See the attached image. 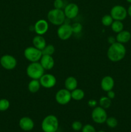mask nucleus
Listing matches in <instances>:
<instances>
[{
  "mask_svg": "<svg viewBox=\"0 0 131 132\" xmlns=\"http://www.w3.org/2000/svg\"><path fill=\"white\" fill-rule=\"evenodd\" d=\"M107 57L112 62H119L125 57L126 55V48L123 44L115 42L111 44L107 52Z\"/></svg>",
  "mask_w": 131,
  "mask_h": 132,
  "instance_id": "obj_1",
  "label": "nucleus"
},
{
  "mask_svg": "<svg viewBox=\"0 0 131 132\" xmlns=\"http://www.w3.org/2000/svg\"><path fill=\"white\" fill-rule=\"evenodd\" d=\"M47 18L50 23L55 26L62 24L65 23L66 18L62 9H57L55 8L48 12Z\"/></svg>",
  "mask_w": 131,
  "mask_h": 132,
  "instance_id": "obj_2",
  "label": "nucleus"
},
{
  "mask_svg": "<svg viewBox=\"0 0 131 132\" xmlns=\"http://www.w3.org/2000/svg\"><path fill=\"white\" fill-rule=\"evenodd\" d=\"M41 128L44 132H55L59 128V120L56 116L49 115L45 117L41 123Z\"/></svg>",
  "mask_w": 131,
  "mask_h": 132,
  "instance_id": "obj_3",
  "label": "nucleus"
},
{
  "mask_svg": "<svg viewBox=\"0 0 131 132\" xmlns=\"http://www.w3.org/2000/svg\"><path fill=\"white\" fill-rule=\"evenodd\" d=\"M44 70L40 62L31 63L26 68V74L32 79H40L44 74Z\"/></svg>",
  "mask_w": 131,
  "mask_h": 132,
  "instance_id": "obj_4",
  "label": "nucleus"
},
{
  "mask_svg": "<svg viewBox=\"0 0 131 132\" xmlns=\"http://www.w3.org/2000/svg\"><path fill=\"white\" fill-rule=\"evenodd\" d=\"M24 55L27 60L31 63H33L39 61L42 54L41 50L36 48L34 46H29L24 50Z\"/></svg>",
  "mask_w": 131,
  "mask_h": 132,
  "instance_id": "obj_5",
  "label": "nucleus"
},
{
  "mask_svg": "<svg viewBox=\"0 0 131 132\" xmlns=\"http://www.w3.org/2000/svg\"><path fill=\"white\" fill-rule=\"evenodd\" d=\"M92 121L97 124H104L107 119V113L105 109L101 106H96L93 108L91 113Z\"/></svg>",
  "mask_w": 131,
  "mask_h": 132,
  "instance_id": "obj_6",
  "label": "nucleus"
},
{
  "mask_svg": "<svg viewBox=\"0 0 131 132\" xmlns=\"http://www.w3.org/2000/svg\"><path fill=\"white\" fill-rule=\"evenodd\" d=\"M110 15L114 20L123 21L127 15V10L121 5H115L110 10Z\"/></svg>",
  "mask_w": 131,
  "mask_h": 132,
  "instance_id": "obj_7",
  "label": "nucleus"
},
{
  "mask_svg": "<svg viewBox=\"0 0 131 132\" xmlns=\"http://www.w3.org/2000/svg\"><path fill=\"white\" fill-rule=\"evenodd\" d=\"M59 27L57 30V36L62 41L69 39L73 34L71 25L64 23Z\"/></svg>",
  "mask_w": 131,
  "mask_h": 132,
  "instance_id": "obj_8",
  "label": "nucleus"
},
{
  "mask_svg": "<svg viewBox=\"0 0 131 132\" xmlns=\"http://www.w3.org/2000/svg\"><path fill=\"white\" fill-rule=\"evenodd\" d=\"M72 99L71 92L67 89H60L55 94V100L60 105L68 104Z\"/></svg>",
  "mask_w": 131,
  "mask_h": 132,
  "instance_id": "obj_9",
  "label": "nucleus"
},
{
  "mask_svg": "<svg viewBox=\"0 0 131 132\" xmlns=\"http://www.w3.org/2000/svg\"><path fill=\"white\" fill-rule=\"evenodd\" d=\"M0 63L6 70H12L17 66V60L14 56L8 54L3 55L0 59Z\"/></svg>",
  "mask_w": 131,
  "mask_h": 132,
  "instance_id": "obj_10",
  "label": "nucleus"
},
{
  "mask_svg": "<svg viewBox=\"0 0 131 132\" xmlns=\"http://www.w3.org/2000/svg\"><path fill=\"white\" fill-rule=\"evenodd\" d=\"M41 86L45 88H51L57 83V79L55 76L50 73H44L39 79Z\"/></svg>",
  "mask_w": 131,
  "mask_h": 132,
  "instance_id": "obj_11",
  "label": "nucleus"
},
{
  "mask_svg": "<svg viewBox=\"0 0 131 132\" xmlns=\"http://www.w3.org/2000/svg\"><path fill=\"white\" fill-rule=\"evenodd\" d=\"M64 12L66 18L69 19H74L78 15L79 12V8L76 3H71L68 4L64 9Z\"/></svg>",
  "mask_w": 131,
  "mask_h": 132,
  "instance_id": "obj_12",
  "label": "nucleus"
},
{
  "mask_svg": "<svg viewBox=\"0 0 131 132\" xmlns=\"http://www.w3.org/2000/svg\"><path fill=\"white\" fill-rule=\"evenodd\" d=\"M48 28V23L44 19H39L35 23L34 31L37 35L42 36L47 32Z\"/></svg>",
  "mask_w": 131,
  "mask_h": 132,
  "instance_id": "obj_13",
  "label": "nucleus"
},
{
  "mask_svg": "<svg viewBox=\"0 0 131 132\" xmlns=\"http://www.w3.org/2000/svg\"><path fill=\"white\" fill-rule=\"evenodd\" d=\"M19 125L20 128L23 131H29L33 130L35 124L33 120L30 117H23L19 120Z\"/></svg>",
  "mask_w": 131,
  "mask_h": 132,
  "instance_id": "obj_14",
  "label": "nucleus"
},
{
  "mask_svg": "<svg viewBox=\"0 0 131 132\" xmlns=\"http://www.w3.org/2000/svg\"><path fill=\"white\" fill-rule=\"evenodd\" d=\"M40 63L46 70L52 69L55 65V61L52 55H42L40 59Z\"/></svg>",
  "mask_w": 131,
  "mask_h": 132,
  "instance_id": "obj_15",
  "label": "nucleus"
},
{
  "mask_svg": "<svg viewBox=\"0 0 131 132\" xmlns=\"http://www.w3.org/2000/svg\"><path fill=\"white\" fill-rule=\"evenodd\" d=\"M100 86H101V89L106 92L112 90L114 86V79L110 76H105L101 79Z\"/></svg>",
  "mask_w": 131,
  "mask_h": 132,
  "instance_id": "obj_16",
  "label": "nucleus"
},
{
  "mask_svg": "<svg viewBox=\"0 0 131 132\" xmlns=\"http://www.w3.org/2000/svg\"><path fill=\"white\" fill-rule=\"evenodd\" d=\"M131 39V34L130 32L127 30H123L117 34L116 40V42L120 43L121 44L127 43Z\"/></svg>",
  "mask_w": 131,
  "mask_h": 132,
  "instance_id": "obj_17",
  "label": "nucleus"
},
{
  "mask_svg": "<svg viewBox=\"0 0 131 132\" xmlns=\"http://www.w3.org/2000/svg\"><path fill=\"white\" fill-rule=\"evenodd\" d=\"M32 43L34 47L41 50H42L46 46V40L44 37L41 35H37L35 36L32 40Z\"/></svg>",
  "mask_w": 131,
  "mask_h": 132,
  "instance_id": "obj_18",
  "label": "nucleus"
},
{
  "mask_svg": "<svg viewBox=\"0 0 131 132\" xmlns=\"http://www.w3.org/2000/svg\"><path fill=\"white\" fill-rule=\"evenodd\" d=\"M64 86H65L66 89L68 90L69 91L71 92L77 88V86H78V81H77V79L74 77L69 76V77H67L66 79L65 80Z\"/></svg>",
  "mask_w": 131,
  "mask_h": 132,
  "instance_id": "obj_19",
  "label": "nucleus"
},
{
  "mask_svg": "<svg viewBox=\"0 0 131 132\" xmlns=\"http://www.w3.org/2000/svg\"><path fill=\"white\" fill-rule=\"evenodd\" d=\"M41 87V83L39 79H32L28 85V89L30 92L35 94L39 92Z\"/></svg>",
  "mask_w": 131,
  "mask_h": 132,
  "instance_id": "obj_20",
  "label": "nucleus"
},
{
  "mask_svg": "<svg viewBox=\"0 0 131 132\" xmlns=\"http://www.w3.org/2000/svg\"><path fill=\"white\" fill-rule=\"evenodd\" d=\"M71 98L75 101H80L84 98L85 93L83 90L80 88H76L71 92Z\"/></svg>",
  "mask_w": 131,
  "mask_h": 132,
  "instance_id": "obj_21",
  "label": "nucleus"
},
{
  "mask_svg": "<svg viewBox=\"0 0 131 132\" xmlns=\"http://www.w3.org/2000/svg\"><path fill=\"white\" fill-rule=\"evenodd\" d=\"M99 104L101 108L104 109H108L111 106L112 101L107 96H103L99 100Z\"/></svg>",
  "mask_w": 131,
  "mask_h": 132,
  "instance_id": "obj_22",
  "label": "nucleus"
},
{
  "mask_svg": "<svg viewBox=\"0 0 131 132\" xmlns=\"http://www.w3.org/2000/svg\"><path fill=\"white\" fill-rule=\"evenodd\" d=\"M110 27H111L112 30L117 34L123 30V28H124V26H123V24L121 21L116 20H114V21L113 22Z\"/></svg>",
  "mask_w": 131,
  "mask_h": 132,
  "instance_id": "obj_23",
  "label": "nucleus"
},
{
  "mask_svg": "<svg viewBox=\"0 0 131 132\" xmlns=\"http://www.w3.org/2000/svg\"><path fill=\"white\" fill-rule=\"evenodd\" d=\"M41 51L42 55H52L55 53V48L53 45H46V46Z\"/></svg>",
  "mask_w": 131,
  "mask_h": 132,
  "instance_id": "obj_24",
  "label": "nucleus"
},
{
  "mask_svg": "<svg viewBox=\"0 0 131 132\" xmlns=\"http://www.w3.org/2000/svg\"><path fill=\"white\" fill-rule=\"evenodd\" d=\"M114 21V19L112 18L110 14H106L104 15L101 18V23L104 24L105 27H109L112 24L113 22Z\"/></svg>",
  "mask_w": 131,
  "mask_h": 132,
  "instance_id": "obj_25",
  "label": "nucleus"
},
{
  "mask_svg": "<svg viewBox=\"0 0 131 132\" xmlns=\"http://www.w3.org/2000/svg\"><path fill=\"white\" fill-rule=\"evenodd\" d=\"M105 123L107 124L108 127L110 128H114L118 126V122L117 119H116L115 117H107L106 121H105Z\"/></svg>",
  "mask_w": 131,
  "mask_h": 132,
  "instance_id": "obj_26",
  "label": "nucleus"
},
{
  "mask_svg": "<svg viewBox=\"0 0 131 132\" xmlns=\"http://www.w3.org/2000/svg\"><path fill=\"white\" fill-rule=\"evenodd\" d=\"M10 107V102L6 99H0V112L7 110Z\"/></svg>",
  "mask_w": 131,
  "mask_h": 132,
  "instance_id": "obj_27",
  "label": "nucleus"
},
{
  "mask_svg": "<svg viewBox=\"0 0 131 132\" xmlns=\"http://www.w3.org/2000/svg\"><path fill=\"white\" fill-rule=\"evenodd\" d=\"M73 32L74 34H79L82 30V25L80 23H74L71 24Z\"/></svg>",
  "mask_w": 131,
  "mask_h": 132,
  "instance_id": "obj_28",
  "label": "nucleus"
},
{
  "mask_svg": "<svg viewBox=\"0 0 131 132\" xmlns=\"http://www.w3.org/2000/svg\"><path fill=\"white\" fill-rule=\"evenodd\" d=\"M71 127H72V129H73L74 131H78L82 130L83 126H82V124L80 121H75L72 123Z\"/></svg>",
  "mask_w": 131,
  "mask_h": 132,
  "instance_id": "obj_29",
  "label": "nucleus"
},
{
  "mask_svg": "<svg viewBox=\"0 0 131 132\" xmlns=\"http://www.w3.org/2000/svg\"><path fill=\"white\" fill-rule=\"evenodd\" d=\"M82 132H96V130H95V127L92 126L91 125L89 124H87V125H84L82 127Z\"/></svg>",
  "mask_w": 131,
  "mask_h": 132,
  "instance_id": "obj_30",
  "label": "nucleus"
},
{
  "mask_svg": "<svg viewBox=\"0 0 131 132\" xmlns=\"http://www.w3.org/2000/svg\"><path fill=\"white\" fill-rule=\"evenodd\" d=\"M53 6L55 9H62L64 6V3L63 0H55L53 2Z\"/></svg>",
  "mask_w": 131,
  "mask_h": 132,
  "instance_id": "obj_31",
  "label": "nucleus"
},
{
  "mask_svg": "<svg viewBox=\"0 0 131 132\" xmlns=\"http://www.w3.org/2000/svg\"><path fill=\"white\" fill-rule=\"evenodd\" d=\"M87 104H88V106L89 107L94 108L97 105V101L95 99H90V100L88 101Z\"/></svg>",
  "mask_w": 131,
  "mask_h": 132,
  "instance_id": "obj_32",
  "label": "nucleus"
},
{
  "mask_svg": "<svg viewBox=\"0 0 131 132\" xmlns=\"http://www.w3.org/2000/svg\"><path fill=\"white\" fill-rule=\"evenodd\" d=\"M107 96L109 99H110L112 100V99H113L114 97H115L116 94L115 92L112 90H110V91L107 92Z\"/></svg>",
  "mask_w": 131,
  "mask_h": 132,
  "instance_id": "obj_33",
  "label": "nucleus"
},
{
  "mask_svg": "<svg viewBox=\"0 0 131 132\" xmlns=\"http://www.w3.org/2000/svg\"><path fill=\"white\" fill-rule=\"evenodd\" d=\"M108 40H109L108 41H109V43L110 44V45H111V44L114 43L116 42L115 41L116 39H114L113 37H109V39H108Z\"/></svg>",
  "mask_w": 131,
  "mask_h": 132,
  "instance_id": "obj_34",
  "label": "nucleus"
},
{
  "mask_svg": "<svg viewBox=\"0 0 131 132\" xmlns=\"http://www.w3.org/2000/svg\"><path fill=\"white\" fill-rule=\"evenodd\" d=\"M127 14H128V15L130 17H131V4L129 6V7L128 8V9H127Z\"/></svg>",
  "mask_w": 131,
  "mask_h": 132,
  "instance_id": "obj_35",
  "label": "nucleus"
},
{
  "mask_svg": "<svg viewBox=\"0 0 131 132\" xmlns=\"http://www.w3.org/2000/svg\"><path fill=\"white\" fill-rule=\"evenodd\" d=\"M126 1H127L128 3H129L131 4V0H126Z\"/></svg>",
  "mask_w": 131,
  "mask_h": 132,
  "instance_id": "obj_36",
  "label": "nucleus"
},
{
  "mask_svg": "<svg viewBox=\"0 0 131 132\" xmlns=\"http://www.w3.org/2000/svg\"><path fill=\"white\" fill-rule=\"evenodd\" d=\"M98 132H105V131H104V130H100V131H98Z\"/></svg>",
  "mask_w": 131,
  "mask_h": 132,
  "instance_id": "obj_37",
  "label": "nucleus"
},
{
  "mask_svg": "<svg viewBox=\"0 0 131 132\" xmlns=\"http://www.w3.org/2000/svg\"><path fill=\"white\" fill-rule=\"evenodd\" d=\"M55 132H60V131H55Z\"/></svg>",
  "mask_w": 131,
  "mask_h": 132,
  "instance_id": "obj_38",
  "label": "nucleus"
}]
</instances>
